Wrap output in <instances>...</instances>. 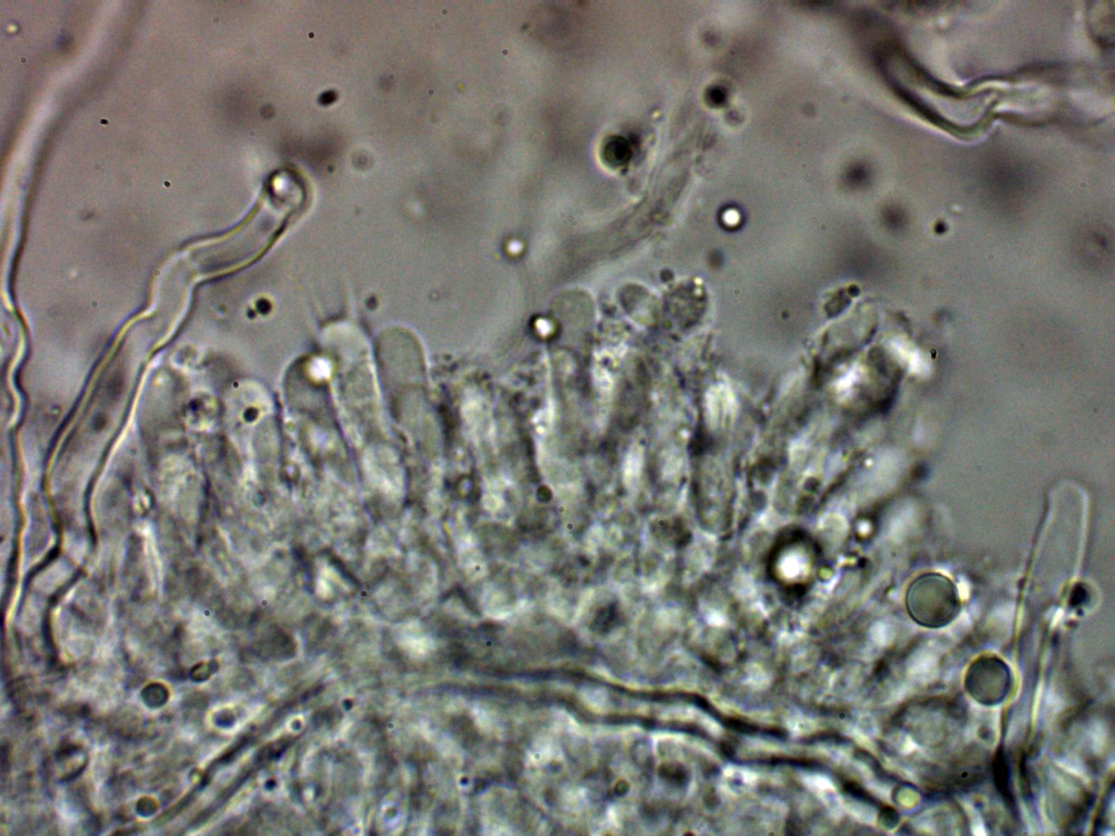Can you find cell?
<instances>
[{"mask_svg": "<svg viewBox=\"0 0 1115 836\" xmlns=\"http://www.w3.org/2000/svg\"><path fill=\"white\" fill-rule=\"evenodd\" d=\"M905 602L911 619L926 629L948 626L961 611L957 585L946 575L935 572L916 577L906 592Z\"/></svg>", "mask_w": 1115, "mask_h": 836, "instance_id": "obj_1", "label": "cell"}, {"mask_svg": "<svg viewBox=\"0 0 1115 836\" xmlns=\"http://www.w3.org/2000/svg\"><path fill=\"white\" fill-rule=\"evenodd\" d=\"M964 687L976 703L996 707L1006 702L1013 687L1012 670L997 656L976 659L967 669Z\"/></svg>", "mask_w": 1115, "mask_h": 836, "instance_id": "obj_2", "label": "cell"}, {"mask_svg": "<svg viewBox=\"0 0 1115 836\" xmlns=\"http://www.w3.org/2000/svg\"><path fill=\"white\" fill-rule=\"evenodd\" d=\"M992 774H994V780L999 793L1004 798V801L1012 806L1013 798L1010 784L1011 776L1009 761L1003 751H999L996 755V758L994 759V765H992Z\"/></svg>", "mask_w": 1115, "mask_h": 836, "instance_id": "obj_3", "label": "cell"}, {"mask_svg": "<svg viewBox=\"0 0 1115 836\" xmlns=\"http://www.w3.org/2000/svg\"><path fill=\"white\" fill-rule=\"evenodd\" d=\"M1087 598V590L1083 586H1077L1071 596V605L1073 607H1080L1085 604Z\"/></svg>", "mask_w": 1115, "mask_h": 836, "instance_id": "obj_4", "label": "cell"}]
</instances>
